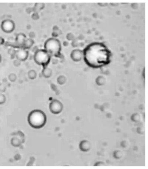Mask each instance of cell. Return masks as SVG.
Listing matches in <instances>:
<instances>
[{
  "mask_svg": "<svg viewBox=\"0 0 148 169\" xmlns=\"http://www.w3.org/2000/svg\"><path fill=\"white\" fill-rule=\"evenodd\" d=\"M82 52L85 64L93 69L100 68L108 65L112 61V52L102 42L90 43L84 49Z\"/></svg>",
  "mask_w": 148,
  "mask_h": 169,
  "instance_id": "1",
  "label": "cell"
},
{
  "mask_svg": "<svg viewBox=\"0 0 148 169\" xmlns=\"http://www.w3.org/2000/svg\"><path fill=\"white\" fill-rule=\"evenodd\" d=\"M28 120L29 124L32 128L40 129L42 128L46 124L47 117L46 114L42 111L39 109H35L29 114Z\"/></svg>",
  "mask_w": 148,
  "mask_h": 169,
  "instance_id": "2",
  "label": "cell"
},
{
  "mask_svg": "<svg viewBox=\"0 0 148 169\" xmlns=\"http://www.w3.org/2000/svg\"><path fill=\"white\" fill-rule=\"evenodd\" d=\"M44 48L51 56L60 57L61 55L62 46L60 41L57 39H48L45 43Z\"/></svg>",
  "mask_w": 148,
  "mask_h": 169,
  "instance_id": "3",
  "label": "cell"
},
{
  "mask_svg": "<svg viewBox=\"0 0 148 169\" xmlns=\"http://www.w3.org/2000/svg\"><path fill=\"white\" fill-rule=\"evenodd\" d=\"M51 56L44 49H39L35 52L34 56L35 62L39 65L46 67L50 62Z\"/></svg>",
  "mask_w": 148,
  "mask_h": 169,
  "instance_id": "4",
  "label": "cell"
},
{
  "mask_svg": "<svg viewBox=\"0 0 148 169\" xmlns=\"http://www.w3.org/2000/svg\"><path fill=\"white\" fill-rule=\"evenodd\" d=\"M1 28L5 33H12L15 28V23L11 19H6L2 22Z\"/></svg>",
  "mask_w": 148,
  "mask_h": 169,
  "instance_id": "5",
  "label": "cell"
},
{
  "mask_svg": "<svg viewBox=\"0 0 148 169\" xmlns=\"http://www.w3.org/2000/svg\"><path fill=\"white\" fill-rule=\"evenodd\" d=\"M63 105L60 101L57 99L53 100L49 105V109L53 114H58L62 112Z\"/></svg>",
  "mask_w": 148,
  "mask_h": 169,
  "instance_id": "6",
  "label": "cell"
},
{
  "mask_svg": "<svg viewBox=\"0 0 148 169\" xmlns=\"http://www.w3.org/2000/svg\"><path fill=\"white\" fill-rule=\"evenodd\" d=\"M29 54L26 49L21 48L16 51L15 55L17 60L25 61L28 59Z\"/></svg>",
  "mask_w": 148,
  "mask_h": 169,
  "instance_id": "7",
  "label": "cell"
},
{
  "mask_svg": "<svg viewBox=\"0 0 148 169\" xmlns=\"http://www.w3.org/2000/svg\"><path fill=\"white\" fill-rule=\"evenodd\" d=\"M70 56L73 61L75 62L79 61L83 58L82 51L78 49L74 50L72 51Z\"/></svg>",
  "mask_w": 148,
  "mask_h": 169,
  "instance_id": "8",
  "label": "cell"
},
{
  "mask_svg": "<svg viewBox=\"0 0 148 169\" xmlns=\"http://www.w3.org/2000/svg\"><path fill=\"white\" fill-rule=\"evenodd\" d=\"M26 36L25 34L23 33H19L16 36L15 39V43L17 46L20 48H22V45L26 40Z\"/></svg>",
  "mask_w": 148,
  "mask_h": 169,
  "instance_id": "9",
  "label": "cell"
},
{
  "mask_svg": "<svg viewBox=\"0 0 148 169\" xmlns=\"http://www.w3.org/2000/svg\"><path fill=\"white\" fill-rule=\"evenodd\" d=\"M91 144L89 141L84 140L80 142L79 144L80 150L83 152H87L91 148Z\"/></svg>",
  "mask_w": 148,
  "mask_h": 169,
  "instance_id": "10",
  "label": "cell"
},
{
  "mask_svg": "<svg viewBox=\"0 0 148 169\" xmlns=\"http://www.w3.org/2000/svg\"><path fill=\"white\" fill-rule=\"evenodd\" d=\"M34 43V41L33 39L30 38L26 39L25 42L23 43L22 48H24L25 49H29L32 46Z\"/></svg>",
  "mask_w": 148,
  "mask_h": 169,
  "instance_id": "11",
  "label": "cell"
},
{
  "mask_svg": "<svg viewBox=\"0 0 148 169\" xmlns=\"http://www.w3.org/2000/svg\"><path fill=\"white\" fill-rule=\"evenodd\" d=\"M42 74L45 78H49L52 74V71L48 67H43L42 71Z\"/></svg>",
  "mask_w": 148,
  "mask_h": 169,
  "instance_id": "12",
  "label": "cell"
},
{
  "mask_svg": "<svg viewBox=\"0 0 148 169\" xmlns=\"http://www.w3.org/2000/svg\"><path fill=\"white\" fill-rule=\"evenodd\" d=\"M28 78L30 80H34L36 78L37 73L34 70H30L28 72Z\"/></svg>",
  "mask_w": 148,
  "mask_h": 169,
  "instance_id": "13",
  "label": "cell"
},
{
  "mask_svg": "<svg viewBox=\"0 0 148 169\" xmlns=\"http://www.w3.org/2000/svg\"><path fill=\"white\" fill-rule=\"evenodd\" d=\"M11 143L13 146L16 147H17L20 146V140L18 138H12L11 140Z\"/></svg>",
  "mask_w": 148,
  "mask_h": 169,
  "instance_id": "14",
  "label": "cell"
},
{
  "mask_svg": "<svg viewBox=\"0 0 148 169\" xmlns=\"http://www.w3.org/2000/svg\"><path fill=\"white\" fill-rule=\"evenodd\" d=\"M113 156L116 159H120L122 156V152L120 151H116L114 152Z\"/></svg>",
  "mask_w": 148,
  "mask_h": 169,
  "instance_id": "15",
  "label": "cell"
},
{
  "mask_svg": "<svg viewBox=\"0 0 148 169\" xmlns=\"http://www.w3.org/2000/svg\"><path fill=\"white\" fill-rule=\"evenodd\" d=\"M57 82L59 84H63L65 82V77H63V76H60L57 78Z\"/></svg>",
  "mask_w": 148,
  "mask_h": 169,
  "instance_id": "16",
  "label": "cell"
},
{
  "mask_svg": "<svg viewBox=\"0 0 148 169\" xmlns=\"http://www.w3.org/2000/svg\"><path fill=\"white\" fill-rule=\"evenodd\" d=\"M8 78L10 81L12 82H14L17 79V76L15 74L11 73L9 75Z\"/></svg>",
  "mask_w": 148,
  "mask_h": 169,
  "instance_id": "17",
  "label": "cell"
},
{
  "mask_svg": "<svg viewBox=\"0 0 148 169\" xmlns=\"http://www.w3.org/2000/svg\"><path fill=\"white\" fill-rule=\"evenodd\" d=\"M35 8L37 9L42 10L45 7V4L42 3H36L35 5Z\"/></svg>",
  "mask_w": 148,
  "mask_h": 169,
  "instance_id": "18",
  "label": "cell"
},
{
  "mask_svg": "<svg viewBox=\"0 0 148 169\" xmlns=\"http://www.w3.org/2000/svg\"><path fill=\"white\" fill-rule=\"evenodd\" d=\"M6 98L5 95L0 93V105L3 104L6 102Z\"/></svg>",
  "mask_w": 148,
  "mask_h": 169,
  "instance_id": "19",
  "label": "cell"
},
{
  "mask_svg": "<svg viewBox=\"0 0 148 169\" xmlns=\"http://www.w3.org/2000/svg\"><path fill=\"white\" fill-rule=\"evenodd\" d=\"M132 118H133L132 119L133 121L136 122L139 121L140 120L139 115L137 114H136L133 115L132 117Z\"/></svg>",
  "mask_w": 148,
  "mask_h": 169,
  "instance_id": "20",
  "label": "cell"
},
{
  "mask_svg": "<svg viewBox=\"0 0 148 169\" xmlns=\"http://www.w3.org/2000/svg\"><path fill=\"white\" fill-rule=\"evenodd\" d=\"M6 90V87L2 83H0V92H4Z\"/></svg>",
  "mask_w": 148,
  "mask_h": 169,
  "instance_id": "21",
  "label": "cell"
},
{
  "mask_svg": "<svg viewBox=\"0 0 148 169\" xmlns=\"http://www.w3.org/2000/svg\"><path fill=\"white\" fill-rule=\"evenodd\" d=\"M104 165V163H103L102 162H97L95 164V165L94 166H103Z\"/></svg>",
  "mask_w": 148,
  "mask_h": 169,
  "instance_id": "22",
  "label": "cell"
},
{
  "mask_svg": "<svg viewBox=\"0 0 148 169\" xmlns=\"http://www.w3.org/2000/svg\"><path fill=\"white\" fill-rule=\"evenodd\" d=\"M5 42V40L4 38L2 37H0V45H3Z\"/></svg>",
  "mask_w": 148,
  "mask_h": 169,
  "instance_id": "23",
  "label": "cell"
},
{
  "mask_svg": "<svg viewBox=\"0 0 148 169\" xmlns=\"http://www.w3.org/2000/svg\"><path fill=\"white\" fill-rule=\"evenodd\" d=\"M139 131H137L138 133L140 134H143L144 133V130L142 128H139Z\"/></svg>",
  "mask_w": 148,
  "mask_h": 169,
  "instance_id": "24",
  "label": "cell"
},
{
  "mask_svg": "<svg viewBox=\"0 0 148 169\" xmlns=\"http://www.w3.org/2000/svg\"><path fill=\"white\" fill-rule=\"evenodd\" d=\"M2 60V57L1 55H0V63L1 62Z\"/></svg>",
  "mask_w": 148,
  "mask_h": 169,
  "instance_id": "25",
  "label": "cell"
}]
</instances>
